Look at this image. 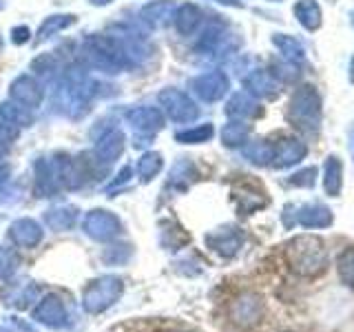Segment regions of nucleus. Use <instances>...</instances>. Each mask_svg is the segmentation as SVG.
Segmentation results:
<instances>
[{"label": "nucleus", "instance_id": "f257e3e1", "mask_svg": "<svg viewBox=\"0 0 354 332\" xmlns=\"http://www.w3.org/2000/svg\"><path fill=\"white\" fill-rule=\"evenodd\" d=\"M95 80L82 64H71L58 75L55 82V107L62 116L80 120L88 113L95 98Z\"/></svg>", "mask_w": 354, "mask_h": 332}, {"label": "nucleus", "instance_id": "f03ea898", "mask_svg": "<svg viewBox=\"0 0 354 332\" xmlns=\"http://www.w3.org/2000/svg\"><path fill=\"white\" fill-rule=\"evenodd\" d=\"M82 58L86 66L109 75H118L133 69V60L124 49V44L113 33H91L82 42Z\"/></svg>", "mask_w": 354, "mask_h": 332}, {"label": "nucleus", "instance_id": "7ed1b4c3", "mask_svg": "<svg viewBox=\"0 0 354 332\" xmlns=\"http://www.w3.org/2000/svg\"><path fill=\"white\" fill-rule=\"evenodd\" d=\"M158 102L162 107V113L171 122H175V124H191L199 116V107L195 104V100L186 91H182V89H162Z\"/></svg>", "mask_w": 354, "mask_h": 332}, {"label": "nucleus", "instance_id": "20e7f679", "mask_svg": "<svg viewBox=\"0 0 354 332\" xmlns=\"http://www.w3.org/2000/svg\"><path fill=\"white\" fill-rule=\"evenodd\" d=\"M191 91L202 100V102H219L221 98L228 93L230 89V80L224 71H206V73H199L195 75L191 82Z\"/></svg>", "mask_w": 354, "mask_h": 332}, {"label": "nucleus", "instance_id": "39448f33", "mask_svg": "<svg viewBox=\"0 0 354 332\" xmlns=\"http://www.w3.org/2000/svg\"><path fill=\"white\" fill-rule=\"evenodd\" d=\"M9 98L22 107L36 111L44 102V86L36 75L22 73L9 84Z\"/></svg>", "mask_w": 354, "mask_h": 332}, {"label": "nucleus", "instance_id": "423d86ee", "mask_svg": "<svg viewBox=\"0 0 354 332\" xmlns=\"http://www.w3.org/2000/svg\"><path fill=\"white\" fill-rule=\"evenodd\" d=\"M124 120H127V124H131L133 131L144 133V136L158 133L166 124V116L158 107H131L124 113Z\"/></svg>", "mask_w": 354, "mask_h": 332}, {"label": "nucleus", "instance_id": "0eeeda50", "mask_svg": "<svg viewBox=\"0 0 354 332\" xmlns=\"http://www.w3.org/2000/svg\"><path fill=\"white\" fill-rule=\"evenodd\" d=\"M299 248H295L297 252V259H295V268L301 270V273H317L324 268L326 264V252L321 241L317 239H310V248L306 246V239H297L295 241Z\"/></svg>", "mask_w": 354, "mask_h": 332}, {"label": "nucleus", "instance_id": "6e6552de", "mask_svg": "<svg viewBox=\"0 0 354 332\" xmlns=\"http://www.w3.org/2000/svg\"><path fill=\"white\" fill-rule=\"evenodd\" d=\"M175 9V0H153V3H147L140 9V20L151 29H160L173 20Z\"/></svg>", "mask_w": 354, "mask_h": 332}, {"label": "nucleus", "instance_id": "1a4fd4ad", "mask_svg": "<svg viewBox=\"0 0 354 332\" xmlns=\"http://www.w3.org/2000/svg\"><path fill=\"white\" fill-rule=\"evenodd\" d=\"M173 22H175V29L180 31L182 36H193V33L202 27L204 14H202V9H199L197 5L186 3V5H180L175 9Z\"/></svg>", "mask_w": 354, "mask_h": 332}, {"label": "nucleus", "instance_id": "9d476101", "mask_svg": "<svg viewBox=\"0 0 354 332\" xmlns=\"http://www.w3.org/2000/svg\"><path fill=\"white\" fill-rule=\"evenodd\" d=\"M124 133L120 129H109L100 136L97 144H95V153L97 158H102L104 162H113L118 155L124 151Z\"/></svg>", "mask_w": 354, "mask_h": 332}, {"label": "nucleus", "instance_id": "9b49d317", "mask_svg": "<svg viewBox=\"0 0 354 332\" xmlns=\"http://www.w3.org/2000/svg\"><path fill=\"white\" fill-rule=\"evenodd\" d=\"M0 120L7 122V124L11 127H31L33 124V113L31 109L22 107L18 102H14V100H5V102H0Z\"/></svg>", "mask_w": 354, "mask_h": 332}, {"label": "nucleus", "instance_id": "f8f14e48", "mask_svg": "<svg viewBox=\"0 0 354 332\" xmlns=\"http://www.w3.org/2000/svg\"><path fill=\"white\" fill-rule=\"evenodd\" d=\"M75 25V16L73 14H53V16H47L42 20V25L38 27V33H36V42H44L53 38L55 33H60L64 29H69Z\"/></svg>", "mask_w": 354, "mask_h": 332}, {"label": "nucleus", "instance_id": "ddd939ff", "mask_svg": "<svg viewBox=\"0 0 354 332\" xmlns=\"http://www.w3.org/2000/svg\"><path fill=\"white\" fill-rule=\"evenodd\" d=\"M261 109L257 107V102L248 95V93H235L226 104V116L237 118V120H246V118H254L259 116Z\"/></svg>", "mask_w": 354, "mask_h": 332}, {"label": "nucleus", "instance_id": "4468645a", "mask_svg": "<svg viewBox=\"0 0 354 332\" xmlns=\"http://www.w3.org/2000/svg\"><path fill=\"white\" fill-rule=\"evenodd\" d=\"M243 86L246 91L252 95H259V98H272L277 93V86L272 82V77L266 73V71H252L243 77Z\"/></svg>", "mask_w": 354, "mask_h": 332}, {"label": "nucleus", "instance_id": "2eb2a0df", "mask_svg": "<svg viewBox=\"0 0 354 332\" xmlns=\"http://www.w3.org/2000/svg\"><path fill=\"white\" fill-rule=\"evenodd\" d=\"M31 71L36 77H42V80H55L62 73V64L53 53H42L38 58H33Z\"/></svg>", "mask_w": 354, "mask_h": 332}, {"label": "nucleus", "instance_id": "dca6fc26", "mask_svg": "<svg viewBox=\"0 0 354 332\" xmlns=\"http://www.w3.org/2000/svg\"><path fill=\"white\" fill-rule=\"evenodd\" d=\"M213 124H199V127H193V129H186V131H180L175 133V140L182 142V144H202V142H208L213 138Z\"/></svg>", "mask_w": 354, "mask_h": 332}, {"label": "nucleus", "instance_id": "f3484780", "mask_svg": "<svg viewBox=\"0 0 354 332\" xmlns=\"http://www.w3.org/2000/svg\"><path fill=\"white\" fill-rule=\"evenodd\" d=\"M248 136V124H243L241 120H235V122H228L221 131V142L226 144V147H239V144L246 140Z\"/></svg>", "mask_w": 354, "mask_h": 332}, {"label": "nucleus", "instance_id": "a211bd4d", "mask_svg": "<svg viewBox=\"0 0 354 332\" xmlns=\"http://www.w3.org/2000/svg\"><path fill=\"white\" fill-rule=\"evenodd\" d=\"M301 155H304L301 144L295 142V140H286L279 147V151H277L274 160H277V166H288V164L297 162L299 158H301Z\"/></svg>", "mask_w": 354, "mask_h": 332}, {"label": "nucleus", "instance_id": "6ab92c4d", "mask_svg": "<svg viewBox=\"0 0 354 332\" xmlns=\"http://www.w3.org/2000/svg\"><path fill=\"white\" fill-rule=\"evenodd\" d=\"M162 169V155L160 153H147L142 155V160L138 162V171L142 175V180H151V177Z\"/></svg>", "mask_w": 354, "mask_h": 332}, {"label": "nucleus", "instance_id": "aec40b11", "mask_svg": "<svg viewBox=\"0 0 354 332\" xmlns=\"http://www.w3.org/2000/svg\"><path fill=\"white\" fill-rule=\"evenodd\" d=\"M16 138H18V129H16V127H11V124H7V122L0 120V151L9 149L11 144L16 142Z\"/></svg>", "mask_w": 354, "mask_h": 332}, {"label": "nucleus", "instance_id": "412c9836", "mask_svg": "<svg viewBox=\"0 0 354 332\" xmlns=\"http://www.w3.org/2000/svg\"><path fill=\"white\" fill-rule=\"evenodd\" d=\"M341 277L343 282H348L350 286H354V250H348L341 259Z\"/></svg>", "mask_w": 354, "mask_h": 332}, {"label": "nucleus", "instance_id": "4be33fe9", "mask_svg": "<svg viewBox=\"0 0 354 332\" xmlns=\"http://www.w3.org/2000/svg\"><path fill=\"white\" fill-rule=\"evenodd\" d=\"M31 29L27 27V25H18V27H14L11 29V42L14 44H25V42H29L31 40Z\"/></svg>", "mask_w": 354, "mask_h": 332}, {"label": "nucleus", "instance_id": "5701e85b", "mask_svg": "<svg viewBox=\"0 0 354 332\" xmlns=\"http://www.w3.org/2000/svg\"><path fill=\"white\" fill-rule=\"evenodd\" d=\"M88 3H91L93 7H106V5L113 3V0H88Z\"/></svg>", "mask_w": 354, "mask_h": 332}, {"label": "nucleus", "instance_id": "b1692460", "mask_svg": "<svg viewBox=\"0 0 354 332\" xmlns=\"http://www.w3.org/2000/svg\"><path fill=\"white\" fill-rule=\"evenodd\" d=\"M217 3H221V5H228V7H241L239 0H217Z\"/></svg>", "mask_w": 354, "mask_h": 332}, {"label": "nucleus", "instance_id": "393cba45", "mask_svg": "<svg viewBox=\"0 0 354 332\" xmlns=\"http://www.w3.org/2000/svg\"><path fill=\"white\" fill-rule=\"evenodd\" d=\"M3 44H5V42H3V33H0V51H3Z\"/></svg>", "mask_w": 354, "mask_h": 332}, {"label": "nucleus", "instance_id": "a878e982", "mask_svg": "<svg viewBox=\"0 0 354 332\" xmlns=\"http://www.w3.org/2000/svg\"><path fill=\"white\" fill-rule=\"evenodd\" d=\"M5 9V0H0V11H3Z\"/></svg>", "mask_w": 354, "mask_h": 332}]
</instances>
